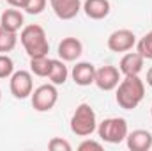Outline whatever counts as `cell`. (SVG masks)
<instances>
[{
	"instance_id": "7402d4cb",
	"label": "cell",
	"mask_w": 152,
	"mask_h": 151,
	"mask_svg": "<svg viewBox=\"0 0 152 151\" xmlns=\"http://www.w3.org/2000/svg\"><path fill=\"white\" fill-rule=\"evenodd\" d=\"M46 4H48V0H28L25 11L28 14H41L46 9Z\"/></svg>"
},
{
	"instance_id": "277c9868",
	"label": "cell",
	"mask_w": 152,
	"mask_h": 151,
	"mask_svg": "<svg viewBox=\"0 0 152 151\" xmlns=\"http://www.w3.org/2000/svg\"><path fill=\"white\" fill-rule=\"evenodd\" d=\"M97 133H99V139L108 144H120L126 141L129 133L127 121L124 117H108L97 124Z\"/></svg>"
},
{
	"instance_id": "cb8c5ba5",
	"label": "cell",
	"mask_w": 152,
	"mask_h": 151,
	"mask_svg": "<svg viewBox=\"0 0 152 151\" xmlns=\"http://www.w3.org/2000/svg\"><path fill=\"white\" fill-rule=\"evenodd\" d=\"M11 7H16V9H25L27 7V4H28V0H5Z\"/></svg>"
},
{
	"instance_id": "9c48e42d",
	"label": "cell",
	"mask_w": 152,
	"mask_h": 151,
	"mask_svg": "<svg viewBox=\"0 0 152 151\" xmlns=\"http://www.w3.org/2000/svg\"><path fill=\"white\" fill-rule=\"evenodd\" d=\"M50 5L60 20H73L81 11V0H50Z\"/></svg>"
},
{
	"instance_id": "5b68a950",
	"label": "cell",
	"mask_w": 152,
	"mask_h": 151,
	"mask_svg": "<svg viewBox=\"0 0 152 151\" xmlns=\"http://www.w3.org/2000/svg\"><path fill=\"white\" fill-rule=\"evenodd\" d=\"M58 101V91L55 84H42L32 91V107L37 112H50Z\"/></svg>"
},
{
	"instance_id": "5bb4252c",
	"label": "cell",
	"mask_w": 152,
	"mask_h": 151,
	"mask_svg": "<svg viewBox=\"0 0 152 151\" xmlns=\"http://www.w3.org/2000/svg\"><path fill=\"white\" fill-rule=\"evenodd\" d=\"M81 9L90 20H103L110 14V0H85Z\"/></svg>"
},
{
	"instance_id": "9a60e30c",
	"label": "cell",
	"mask_w": 152,
	"mask_h": 151,
	"mask_svg": "<svg viewBox=\"0 0 152 151\" xmlns=\"http://www.w3.org/2000/svg\"><path fill=\"white\" fill-rule=\"evenodd\" d=\"M23 14L14 7V9H5L0 16V27H4L5 30L11 32H18L20 29H23Z\"/></svg>"
},
{
	"instance_id": "3957f363",
	"label": "cell",
	"mask_w": 152,
	"mask_h": 151,
	"mask_svg": "<svg viewBox=\"0 0 152 151\" xmlns=\"http://www.w3.org/2000/svg\"><path fill=\"white\" fill-rule=\"evenodd\" d=\"M97 130L96 112L88 103H80L71 117V132L78 137H88Z\"/></svg>"
},
{
	"instance_id": "603a6c76",
	"label": "cell",
	"mask_w": 152,
	"mask_h": 151,
	"mask_svg": "<svg viewBox=\"0 0 152 151\" xmlns=\"http://www.w3.org/2000/svg\"><path fill=\"white\" fill-rule=\"evenodd\" d=\"M78 150H80V151H88V150L101 151V150H103V144H101V142H97V141L87 139V141H83V142H81V144L78 146Z\"/></svg>"
},
{
	"instance_id": "8992f818",
	"label": "cell",
	"mask_w": 152,
	"mask_h": 151,
	"mask_svg": "<svg viewBox=\"0 0 152 151\" xmlns=\"http://www.w3.org/2000/svg\"><path fill=\"white\" fill-rule=\"evenodd\" d=\"M9 87H11V93L14 98L18 100H25L32 94L34 91V80H32V73L27 71V70H20V71H14L11 75V82H9Z\"/></svg>"
},
{
	"instance_id": "ffe728a7",
	"label": "cell",
	"mask_w": 152,
	"mask_h": 151,
	"mask_svg": "<svg viewBox=\"0 0 152 151\" xmlns=\"http://www.w3.org/2000/svg\"><path fill=\"white\" fill-rule=\"evenodd\" d=\"M14 73V62L7 53H0V78H11Z\"/></svg>"
},
{
	"instance_id": "44dd1931",
	"label": "cell",
	"mask_w": 152,
	"mask_h": 151,
	"mask_svg": "<svg viewBox=\"0 0 152 151\" xmlns=\"http://www.w3.org/2000/svg\"><path fill=\"white\" fill-rule=\"evenodd\" d=\"M48 150L50 151H71V144L66 141V139H62V137H53L50 142H48Z\"/></svg>"
},
{
	"instance_id": "7a4b0ae2",
	"label": "cell",
	"mask_w": 152,
	"mask_h": 151,
	"mask_svg": "<svg viewBox=\"0 0 152 151\" xmlns=\"http://www.w3.org/2000/svg\"><path fill=\"white\" fill-rule=\"evenodd\" d=\"M20 41H21V44L30 59L32 57H44L50 52V43L46 38V32L37 23L23 27L21 34H20Z\"/></svg>"
},
{
	"instance_id": "52a82bcc",
	"label": "cell",
	"mask_w": 152,
	"mask_h": 151,
	"mask_svg": "<svg viewBox=\"0 0 152 151\" xmlns=\"http://www.w3.org/2000/svg\"><path fill=\"white\" fill-rule=\"evenodd\" d=\"M106 44L115 53H124V52H129L136 44V36L129 29H118V30H115V32L110 34Z\"/></svg>"
},
{
	"instance_id": "30bf717a",
	"label": "cell",
	"mask_w": 152,
	"mask_h": 151,
	"mask_svg": "<svg viewBox=\"0 0 152 151\" xmlns=\"http://www.w3.org/2000/svg\"><path fill=\"white\" fill-rule=\"evenodd\" d=\"M83 53V44L78 38H64L58 43V57L64 62H73Z\"/></svg>"
},
{
	"instance_id": "d6986e66",
	"label": "cell",
	"mask_w": 152,
	"mask_h": 151,
	"mask_svg": "<svg viewBox=\"0 0 152 151\" xmlns=\"http://www.w3.org/2000/svg\"><path fill=\"white\" fill-rule=\"evenodd\" d=\"M136 52H138L143 59L152 61V30L147 32L143 38L136 43Z\"/></svg>"
},
{
	"instance_id": "2e32d148",
	"label": "cell",
	"mask_w": 152,
	"mask_h": 151,
	"mask_svg": "<svg viewBox=\"0 0 152 151\" xmlns=\"http://www.w3.org/2000/svg\"><path fill=\"white\" fill-rule=\"evenodd\" d=\"M69 76V71H67V66L64 64L62 59H51V71H50V82L55 84V85H64L66 80Z\"/></svg>"
},
{
	"instance_id": "4316f807",
	"label": "cell",
	"mask_w": 152,
	"mask_h": 151,
	"mask_svg": "<svg viewBox=\"0 0 152 151\" xmlns=\"http://www.w3.org/2000/svg\"><path fill=\"white\" fill-rule=\"evenodd\" d=\"M151 115H152V107H151Z\"/></svg>"
},
{
	"instance_id": "6da1fadb",
	"label": "cell",
	"mask_w": 152,
	"mask_h": 151,
	"mask_svg": "<svg viewBox=\"0 0 152 151\" xmlns=\"http://www.w3.org/2000/svg\"><path fill=\"white\" fill-rule=\"evenodd\" d=\"M145 96V84L138 75H126L117 85V105L124 110L136 109Z\"/></svg>"
},
{
	"instance_id": "4fadbf2b",
	"label": "cell",
	"mask_w": 152,
	"mask_h": 151,
	"mask_svg": "<svg viewBox=\"0 0 152 151\" xmlns=\"http://www.w3.org/2000/svg\"><path fill=\"white\" fill-rule=\"evenodd\" d=\"M71 76L75 80L76 85H81V87H87L90 84H94V78H96V66L90 64V62H76V66L71 71Z\"/></svg>"
},
{
	"instance_id": "d4e9b609",
	"label": "cell",
	"mask_w": 152,
	"mask_h": 151,
	"mask_svg": "<svg viewBox=\"0 0 152 151\" xmlns=\"http://www.w3.org/2000/svg\"><path fill=\"white\" fill-rule=\"evenodd\" d=\"M147 84L152 87V66L149 68V71H147Z\"/></svg>"
},
{
	"instance_id": "ba28073f",
	"label": "cell",
	"mask_w": 152,
	"mask_h": 151,
	"mask_svg": "<svg viewBox=\"0 0 152 151\" xmlns=\"http://www.w3.org/2000/svg\"><path fill=\"white\" fill-rule=\"evenodd\" d=\"M120 70H117L115 66H101L96 70V78H94V84L101 89V91H113L117 89L118 82H120Z\"/></svg>"
},
{
	"instance_id": "8fae6325",
	"label": "cell",
	"mask_w": 152,
	"mask_h": 151,
	"mask_svg": "<svg viewBox=\"0 0 152 151\" xmlns=\"http://www.w3.org/2000/svg\"><path fill=\"white\" fill-rule=\"evenodd\" d=\"M143 64H145V59L138 52H127V53L122 55L118 70H120V73L124 76L126 75H140V71L143 70Z\"/></svg>"
},
{
	"instance_id": "ac0fdd59",
	"label": "cell",
	"mask_w": 152,
	"mask_h": 151,
	"mask_svg": "<svg viewBox=\"0 0 152 151\" xmlns=\"http://www.w3.org/2000/svg\"><path fill=\"white\" fill-rule=\"evenodd\" d=\"M16 43H18L16 32L5 30L4 27H0V53H7V52L14 50Z\"/></svg>"
},
{
	"instance_id": "7c38bea8",
	"label": "cell",
	"mask_w": 152,
	"mask_h": 151,
	"mask_svg": "<svg viewBox=\"0 0 152 151\" xmlns=\"http://www.w3.org/2000/svg\"><path fill=\"white\" fill-rule=\"evenodd\" d=\"M126 142L131 151H149L152 148V133L147 130H133L127 133Z\"/></svg>"
},
{
	"instance_id": "e0dca14e",
	"label": "cell",
	"mask_w": 152,
	"mask_h": 151,
	"mask_svg": "<svg viewBox=\"0 0 152 151\" xmlns=\"http://www.w3.org/2000/svg\"><path fill=\"white\" fill-rule=\"evenodd\" d=\"M30 71L37 76H48L51 71V59L48 55L44 57H32L30 59Z\"/></svg>"
},
{
	"instance_id": "484cf974",
	"label": "cell",
	"mask_w": 152,
	"mask_h": 151,
	"mask_svg": "<svg viewBox=\"0 0 152 151\" xmlns=\"http://www.w3.org/2000/svg\"><path fill=\"white\" fill-rule=\"evenodd\" d=\"M0 101H2V91H0Z\"/></svg>"
}]
</instances>
